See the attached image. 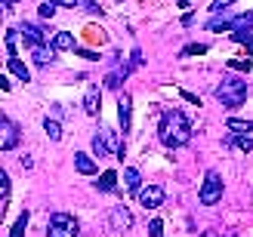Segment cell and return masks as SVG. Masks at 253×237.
<instances>
[{
	"instance_id": "cell-23",
	"label": "cell",
	"mask_w": 253,
	"mask_h": 237,
	"mask_svg": "<svg viewBox=\"0 0 253 237\" xmlns=\"http://www.w3.org/2000/svg\"><path fill=\"white\" fill-rule=\"evenodd\" d=\"M56 9H59L56 0H43V3H41V16H43V19H53V16H56Z\"/></svg>"
},
{
	"instance_id": "cell-34",
	"label": "cell",
	"mask_w": 253,
	"mask_h": 237,
	"mask_svg": "<svg viewBox=\"0 0 253 237\" xmlns=\"http://www.w3.org/2000/svg\"><path fill=\"white\" fill-rule=\"evenodd\" d=\"M12 3H19V0H0V6H3V9H12Z\"/></svg>"
},
{
	"instance_id": "cell-35",
	"label": "cell",
	"mask_w": 253,
	"mask_h": 237,
	"mask_svg": "<svg viewBox=\"0 0 253 237\" xmlns=\"http://www.w3.org/2000/svg\"><path fill=\"white\" fill-rule=\"evenodd\" d=\"M195 3V0H179V6H192Z\"/></svg>"
},
{
	"instance_id": "cell-13",
	"label": "cell",
	"mask_w": 253,
	"mask_h": 237,
	"mask_svg": "<svg viewBox=\"0 0 253 237\" xmlns=\"http://www.w3.org/2000/svg\"><path fill=\"white\" fill-rule=\"evenodd\" d=\"M222 148H241V151L247 154V151H253V139L250 135H241V133H229L225 142H222Z\"/></svg>"
},
{
	"instance_id": "cell-29",
	"label": "cell",
	"mask_w": 253,
	"mask_h": 237,
	"mask_svg": "<svg viewBox=\"0 0 253 237\" xmlns=\"http://www.w3.org/2000/svg\"><path fill=\"white\" fill-rule=\"evenodd\" d=\"M139 65H142V53L133 49V53H130V68H139Z\"/></svg>"
},
{
	"instance_id": "cell-7",
	"label": "cell",
	"mask_w": 253,
	"mask_h": 237,
	"mask_svg": "<svg viewBox=\"0 0 253 237\" xmlns=\"http://www.w3.org/2000/svg\"><path fill=\"white\" fill-rule=\"evenodd\" d=\"M133 68L130 65H126V62H124V56L118 53V59H115V68H111L108 71V77H105V86H108V90H121V83L126 80V74H130Z\"/></svg>"
},
{
	"instance_id": "cell-16",
	"label": "cell",
	"mask_w": 253,
	"mask_h": 237,
	"mask_svg": "<svg viewBox=\"0 0 253 237\" xmlns=\"http://www.w3.org/2000/svg\"><path fill=\"white\" fill-rule=\"evenodd\" d=\"M124 185H126V191L139 194V188H142V179H139V169L126 167V169H124Z\"/></svg>"
},
{
	"instance_id": "cell-1",
	"label": "cell",
	"mask_w": 253,
	"mask_h": 237,
	"mask_svg": "<svg viewBox=\"0 0 253 237\" xmlns=\"http://www.w3.org/2000/svg\"><path fill=\"white\" fill-rule=\"evenodd\" d=\"M158 139L164 148H185L188 142H192V123H188V117L182 114V111H164V117L158 123Z\"/></svg>"
},
{
	"instance_id": "cell-17",
	"label": "cell",
	"mask_w": 253,
	"mask_h": 237,
	"mask_svg": "<svg viewBox=\"0 0 253 237\" xmlns=\"http://www.w3.org/2000/svg\"><path fill=\"white\" fill-rule=\"evenodd\" d=\"M96 188H99V191H115V188H118V172H115V169L102 172V176L96 179Z\"/></svg>"
},
{
	"instance_id": "cell-36",
	"label": "cell",
	"mask_w": 253,
	"mask_h": 237,
	"mask_svg": "<svg viewBox=\"0 0 253 237\" xmlns=\"http://www.w3.org/2000/svg\"><path fill=\"white\" fill-rule=\"evenodd\" d=\"M229 237H232V234H229Z\"/></svg>"
},
{
	"instance_id": "cell-20",
	"label": "cell",
	"mask_w": 253,
	"mask_h": 237,
	"mask_svg": "<svg viewBox=\"0 0 253 237\" xmlns=\"http://www.w3.org/2000/svg\"><path fill=\"white\" fill-rule=\"evenodd\" d=\"M43 130H46V135H49L53 142H59V139H62V127H59V120L46 117V120H43Z\"/></svg>"
},
{
	"instance_id": "cell-5",
	"label": "cell",
	"mask_w": 253,
	"mask_h": 237,
	"mask_svg": "<svg viewBox=\"0 0 253 237\" xmlns=\"http://www.w3.org/2000/svg\"><path fill=\"white\" fill-rule=\"evenodd\" d=\"M108 228H111V231H130V228H133V213H130L124 203L111 206V209H108Z\"/></svg>"
},
{
	"instance_id": "cell-33",
	"label": "cell",
	"mask_w": 253,
	"mask_h": 237,
	"mask_svg": "<svg viewBox=\"0 0 253 237\" xmlns=\"http://www.w3.org/2000/svg\"><path fill=\"white\" fill-rule=\"evenodd\" d=\"M81 56H84V59H90V62H96V59H99L96 53H90V49H81Z\"/></svg>"
},
{
	"instance_id": "cell-25",
	"label": "cell",
	"mask_w": 253,
	"mask_h": 237,
	"mask_svg": "<svg viewBox=\"0 0 253 237\" xmlns=\"http://www.w3.org/2000/svg\"><path fill=\"white\" fill-rule=\"evenodd\" d=\"M232 3H235V0H213V6H210V9H213V16H216V12H225Z\"/></svg>"
},
{
	"instance_id": "cell-2",
	"label": "cell",
	"mask_w": 253,
	"mask_h": 237,
	"mask_svg": "<svg viewBox=\"0 0 253 237\" xmlns=\"http://www.w3.org/2000/svg\"><path fill=\"white\" fill-rule=\"evenodd\" d=\"M213 96H216L229 111L241 108V105L247 102V77H238V74H225V77L216 83Z\"/></svg>"
},
{
	"instance_id": "cell-15",
	"label": "cell",
	"mask_w": 253,
	"mask_h": 237,
	"mask_svg": "<svg viewBox=\"0 0 253 237\" xmlns=\"http://www.w3.org/2000/svg\"><path fill=\"white\" fill-rule=\"evenodd\" d=\"M74 169H78L81 176H96V172H99V167L93 164L90 154H74Z\"/></svg>"
},
{
	"instance_id": "cell-8",
	"label": "cell",
	"mask_w": 253,
	"mask_h": 237,
	"mask_svg": "<svg viewBox=\"0 0 253 237\" xmlns=\"http://www.w3.org/2000/svg\"><path fill=\"white\" fill-rule=\"evenodd\" d=\"M139 203H142L145 209H158L161 203H164V197H167V194H164V188H161V185H148V188H139Z\"/></svg>"
},
{
	"instance_id": "cell-14",
	"label": "cell",
	"mask_w": 253,
	"mask_h": 237,
	"mask_svg": "<svg viewBox=\"0 0 253 237\" xmlns=\"http://www.w3.org/2000/svg\"><path fill=\"white\" fill-rule=\"evenodd\" d=\"M49 46H53L56 53L74 49V34H71V31H56V34H53V40H49Z\"/></svg>"
},
{
	"instance_id": "cell-4",
	"label": "cell",
	"mask_w": 253,
	"mask_h": 237,
	"mask_svg": "<svg viewBox=\"0 0 253 237\" xmlns=\"http://www.w3.org/2000/svg\"><path fill=\"white\" fill-rule=\"evenodd\" d=\"M219 197H222V176L216 169H207L204 182H201V203L213 206V203H219Z\"/></svg>"
},
{
	"instance_id": "cell-22",
	"label": "cell",
	"mask_w": 253,
	"mask_h": 237,
	"mask_svg": "<svg viewBox=\"0 0 253 237\" xmlns=\"http://www.w3.org/2000/svg\"><path fill=\"white\" fill-rule=\"evenodd\" d=\"M201 53H207V43H188L179 56H182V59H188V56H201Z\"/></svg>"
},
{
	"instance_id": "cell-21",
	"label": "cell",
	"mask_w": 253,
	"mask_h": 237,
	"mask_svg": "<svg viewBox=\"0 0 253 237\" xmlns=\"http://www.w3.org/2000/svg\"><path fill=\"white\" fill-rule=\"evenodd\" d=\"M250 130H253V123L250 120H229V133H241V135H250Z\"/></svg>"
},
{
	"instance_id": "cell-3",
	"label": "cell",
	"mask_w": 253,
	"mask_h": 237,
	"mask_svg": "<svg viewBox=\"0 0 253 237\" xmlns=\"http://www.w3.org/2000/svg\"><path fill=\"white\" fill-rule=\"evenodd\" d=\"M81 225L71 213H53L49 216V225H46V237H78Z\"/></svg>"
},
{
	"instance_id": "cell-10",
	"label": "cell",
	"mask_w": 253,
	"mask_h": 237,
	"mask_svg": "<svg viewBox=\"0 0 253 237\" xmlns=\"http://www.w3.org/2000/svg\"><path fill=\"white\" fill-rule=\"evenodd\" d=\"M19 31H22V37H25V43H28V46H34V43H49V34L41 28V25H34V22H22Z\"/></svg>"
},
{
	"instance_id": "cell-19",
	"label": "cell",
	"mask_w": 253,
	"mask_h": 237,
	"mask_svg": "<svg viewBox=\"0 0 253 237\" xmlns=\"http://www.w3.org/2000/svg\"><path fill=\"white\" fill-rule=\"evenodd\" d=\"M28 222H31V213L28 209H25V213L16 219V225L9 228V237H25V228H28Z\"/></svg>"
},
{
	"instance_id": "cell-11",
	"label": "cell",
	"mask_w": 253,
	"mask_h": 237,
	"mask_svg": "<svg viewBox=\"0 0 253 237\" xmlns=\"http://www.w3.org/2000/svg\"><path fill=\"white\" fill-rule=\"evenodd\" d=\"M99 108H102V86H99V83H90V86H86V96H84V111H86L90 117H96Z\"/></svg>"
},
{
	"instance_id": "cell-30",
	"label": "cell",
	"mask_w": 253,
	"mask_h": 237,
	"mask_svg": "<svg viewBox=\"0 0 253 237\" xmlns=\"http://www.w3.org/2000/svg\"><path fill=\"white\" fill-rule=\"evenodd\" d=\"M84 9H86V12H99V16H102V6H96L93 0H84Z\"/></svg>"
},
{
	"instance_id": "cell-12",
	"label": "cell",
	"mask_w": 253,
	"mask_h": 237,
	"mask_svg": "<svg viewBox=\"0 0 253 237\" xmlns=\"http://www.w3.org/2000/svg\"><path fill=\"white\" fill-rule=\"evenodd\" d=\"M31 49V59H34V65H41V68H46V65H53V53L56 49L49 46V43H34V46H28Z\"/></svg>"
},
{
	"instance_id": "cell-26",
	"label": "cell",
	"mask_w": 253,
	"mask_h": 237,
	"mask_svg": "<svg viewBox=\"0 0 253 237\" xmlns=\"http://www.w3.org/2000/svg\"><path fill=\"white\" fill-rule=\"evenodd\" d=\"M253 37V31H232V40H238V43H247Z\"/></svg>"
},
{
	"instance_id": "cell-32",
	"label": "cell",
	"mask_w": 253,
	"mask_h": 237,
	"mask_svg": "<svg viewBox=\"0 0 253 237\" xmlns=\"http://www.w3.org/2000/svg\"><path fill=\"white\" fill-rule=\"evenodd\" d=\"M182 99H185V102H192V105H201V102H198V96H195V93H182Z\"/></svg>"
},
{
	"instance_id": "cell-24",
	"label": "cell",
	"mask_w": 253,
	"mask_h": 237,
	"mask_svg": "<svg viewBox=\"0 0 253 237\" xmlns=\"http://www.w3.org/2000/svg\"><path fill=\"white\" fill-rule=\"evenodd\" d=\"M148 234H151V237H164V222H161V219H151V222H148Z\"/></svg>"
},
{
	"instance_id": "cell-31",
	"label": "cell",
	"mask_w": 253,
	"mask_h": 237,
	"mask_svg": "<svg viewBox=\"0 0 253 237\" xmlns=\"http://www.w3.org/2000/svg\"><path fill=\"white\" fill-rule=\"evenodd\" d=\"M56 3H59V6H84L81 0H56Z\"/></svg>"
},
{
	"instance_id": "cell-6",
	"label": "cell",
	"mask_w": 253,
	"mask_h": 237,
	"mask_svg": "<svg viewBox=\"0 0 253 237\" xmlns=\"http://www.w3.org/2000/svg\"><path fill=\"white\" fill-rule=\"evenodd\" d=\"M19 145V127L9 117H0V151H12Z\"/></svg>"
},
{
	"instance_id": "cell-9",
	"label": "cell",
	"mask_w": 253,
	"mask_h": 237,
	"mask_svg": "<svg viewBox=\"0 0 253 237\" xmlns=\"http://www.w3.org/2000/svg\"><path fill=\"white\" fill-rule=\"evenodd\" d=\"M118 120H121V130L126 135V133H130V127H133V99L126 96V93L118 96Z\"/></svg>"
},
{
	"instance_id": "cell-18",
	"label": "cell",
	"mask_w": 253,
	"mask_h": 237,
	"mask_svg": "<svg viewBox=\"0 0 253 237\" xmlns=\"http://www.w3.org/2000/svg\"><path fill=\"white\" fill-rule=\"evenodd\" d=\"M6 68H9L12 74H16V77H19V80H25V83H28V80H31V71H28V68H25V62H19V56H16V59H9V62H6Z\"/></svg>"
},
{
	"instance_id": "cell-28",
	"label": "cell",
	"mask_w": 253,
	"mask_h": 237,
	"mask_svg": "<svg viewBox=\"0 0 253 237\" xmlns=\"http://www.w3.org/2000/svg\"><path fill=\"white\" fill-rule=\"evenodd\" d=\"M0 182H3V206L9 203V176L3 172V176H0Z\"/></svg>"
},
{
	"instance_id": "cell-27",
	"label": "cell",
	"mask_w": 253,
	"mask_h": 237,
	"mask_svg": "<svg viewBox=\"0 0 253 237\" xmlns=\"http://www.w3.org/2000/svg\"><path fill=\"white\" fill-rule=\"evenodd\" d=\"M229 68H232V71H244V74H247V71H250V59H244V62H229Z\"/></svg>"
}]
</instances>
